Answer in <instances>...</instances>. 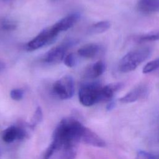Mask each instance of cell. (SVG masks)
I'll list each match as a JSON object with an SVG mask.
<instances>
[{
    "label": "cell",
    "mask_w": 159,
    "mask_h": 159,
    "mask_svg": "<svg viewBox=\"0 0 159 159\" xmlns=\"http://www.w3.org/2000/svg\"><path fill=\"white\" fill-rule=\"evenodd\" d=\"M83 127L80 122L74 118L63 119L53 132L52 141L46 150L43 159H50L55 152L61 149L78 148Z\"/></svg>",
    "instance_id": "cell-1"
},
{
    "label": "cell",
    "mask_w": 159,
    "mask_h": 159,
    "mask_svg": "<svg viewBox=\"0 0 159 159\" xmlns=\"http://www.w3.org/2000/svg\"><path fill=\"white\" fill-rule=\"evenodd\" d=\"M152 53L149 47L134 49L125 55L119 61L118 70L122 73H128L134 70Z\"/></svg>",
    "instance_id": "cell-2"
},
{
    "label": "cell",
    "mask_w": 159,
    "mask_h": 159,
    "mask_svg": "<svg viewBox=\"0 0 159 159\" xmlns=\"http://www.w3.org/2000/svg\"><path fill=\"white\" fill-rule=\"evenodd\" d=\"M102 86L99 81H93L83 83L79 90V100L84 106H91L100 102Z\"/></svg>",
    "instance_id": "cell-3"
},
{
    "label": "cell",
    "mask_w": 159,
    "mask_h": 159,
    "mask_svg": "<svg viewBox=\"0 0 159 159\" xmlns=\"http://www.w3.org/2000/svg\"><path fill=\"white\" fill-rule=\"evenodd\" d=\"M60 33L53 25L43 29L25 45L27 51H34L53 43Z\"/></svg>",
    "instance_id": "cell-4"
},
{
    "label": "cell",
    "mask_w": 159,
    "mask_h": 159,
    "mask_svg": "<svg viewBox=\"0 0 159 159\" xmlns=\"http://www.w3.org/2000/svg\"><path fill=\"white\" fill-rule=\"evenodd\" d=\"M52 92L60 99L71 98L75 93V84L73 78L66 75L55 82L52 86Z\"/></svg>",
    "instance_id": "cell-5"
},
{
    "label": "cell",
    "mask_w": 159,
    "mask_h": 159,
    "mask_svg": "<svg viewBox=\"0 0 159 159\" xmlns=\"http://www.w3.org/2000/svg\"><path fill=\"white\" fill-rule=\"evenodd\" d=\"M76 43L74 39H68L61 44L49 50L44 55L43 60L48 63H57L65 58L66 52Z\"/></svg>",
    "instance_id": "cell-6"
},
{
    "label": "cell",
    "mask_w": 159,
    "mask_h": 159,
    "mask_svg": "<svg viewBox=\"0 0 159 159\" xmlns=\"http://www.w3.org/2000/svg\"><path fill=\"white\" fill-rule=\"evenodd\" d=\"M27 135L25 129L20 126L11 125L2 133V139L6 143H11L16 140H22Z\"/></svg>",
    "instance_id": "cell-7"
},
{
    "label": "cell",
    "mask_w": 159,
    "mask_h": 159,
    "mask_svg": "<svg viewBox=\"0 0 159 159\" xmlns=\"http://www.w3.org/2000/svg\"><path fill=\"white\" fill-rule=\"evenodd\" d=\"M80 139L84 143L97 147H104L106 145L105 141L102 138L84 126L82 129Z\"/></svg>",
    "instance_id": "cell-8"
},
{
    "label": "cell",
    "mask_w": 159,
    "mask_h": 159,
    "mask_svg": "<svg viewBox=\"0 0 159 159\" xmlns=\"http://www.w3.org/2000/svg\"><path fill=\"white\" fill-rule=\"evenodd\" d=\"M147 88L145 85H139L132 89L125 96L120 98L119 101L122 103H131L141 98H144L147 94Z\"/></svg>",
    "instance_id": "cell-9"
},
{
    "label": "cell",
    "mask_w": 159,
    "mask_h": 159,
    "mask_svg": "<svg viewBox=\"0 0 159 159\" xmlns=\"http://www.w3.org/2000/svg\"><path fill=\"white\" fill-rule=\"evenodd\" d=\"M80 18L79 13H71L57 21L53 25L60 33L61 31H66L70 29L79 20Z\"/></svg>",
    "instance_id": "cell-10"
},
{
    "label": "cell",
    "mask_w": 159,
    "mask_h": 159,
    "mask_svg": "<svg viewBox=\"0 0 159 159\" xmlns=\"http://www.w3.org/2000/svg\"><path fill=\"white\" fill-rule=\"evenodd\" d=\"M102 50V47L97 43H88L81 47L78 50V53L82 57L86 58H93L98 56Z\"/></svg>",
    "instance_id": "cell-11"
},
{
    "label": "cell",
    "mask_w": 159,
    "mask_h": 159,
    "mask_svg": "<svg viewBox=\"0 0 159 159\" xmlns=\"http://www.w3.org/2000/svg\"><path fill=\"white\" fill-rule=\"evenodd\" d=\"M137 9L143 13H154L159 12V0H139Z\"/></svg>",
    "instance_id": "cell-12"
},
{
    "label": "cell",
    "mask_w": 159,
    "mask_h": 159,
    "mask_svg": "<svg viewBox=\"0 0 159 159\" xmlns=\"http://www.w3.org/2000/svg\"><path fill=\"white\" fill-rule=\"evenodd\" d=\"M106 65L104 61L99 60L89 65L84 72V76L88 78H95L101 76L105 71Z\"/></svg>",
    "instance_id": "cell-13"
},
{
    "label": "cell",
    "mask_w": 159,
    "mask_h": 159,
    "mask_svg": "<svg viewBox=\"0 0 159 159\" xmlns=\"http://www.w3.org/2000/svg\"><path fill=\"white\" fill-rule=\"evenodd\" d=\"M111 27V24L107 20H102L93 24L89 28L88 32L89 34H101L107 31Z\"/></svg>",
    "instance_id": "cell-14"
},
{
    "label": "cell",
    "mask_w": 159,
    "mask_h": 159,
    "mask_svg": "<svg viewBox=\"0 0 159 159\" xmlns=\"http://www.w3.org/2000/svg\"><path fill=\"white\" fill-rule=\"evenodd\" d=\"M159 40V32H155L148 33L145 35H140L137 37L136 40L138 42H152Z\"/></svg>",
    "instance_id": "cell-15"
},
{
    "label": "cell",
    "mask_w": 159,
    "mask_h": 159,
    "mask_svg": "<svg viewBox=\"0 0 159 159\" xmlns=\"http://www.w3.org/2000/svg\"><path fill=\"white\" fill-rule=\"evenodd\" d=\"M42 117H43V115H42V109L40 107H38L34 114L32 119L30 122L29 127L31 129H34L37 126V125H38L42 121Z\"/></svg>",
    "instance_id": "cell-16"
},
{
    "label": "cell",
    "mask_w": 159,
    "mask_h": 159,
    "mask_svg": "<svg viewBox=\"0 0 159 159\" xmlns=\"http://www.w3.org/2000/svg\"><path fill=\"white\" fill-rule=\"evenodd\" d=\"M158 68H159V57L147 63L143 68L142 72L143 73L147 74L151 73Z\"/></svg>",
    "instance_id": "cell-17"
},
{
    "label": "cell",
    "mask_w": 159,
    "mask_h": 159,
    "mask_svg": "<svg viewBox=\"0 0 159 159\" xmlns=\"http://www.w3.org/2000/svg\"><path fill=\"white\" fill-rule=\"evenodd\" d=\"M1 27L6 31H12L16 29L17 24L10 19L4 18L1 21Z\"/></svg>",
    "instance_id": "cell-18"
},
{
    "label": "cell",
    "mask_w": 159,
    "mask_h": 159,
    "mask_svg": "<svg viewBox=\"0 0 159 159\" xmlns=\"http://www.w3.org/2000/svg\"><path fill=\"white\" fill-rule=\"evenodd\" d=\"M65 65L70 68L73 67L76 64V57L74 53L68 54L63 60Z\"/></svg>",
    "instance_id": "cell-19"
},
{
    "label": "cell",
    "mask_w": 159,
    "mask_h": 159,
    "mask_svg": "<svg viewBox=\"0 0 159 159\" xmlns=\"http://www.w3.org/2000/svg\"><path fill=\"white\" fill-rule=\"evenodd\" d=\"M11 98L15 101H19L22 99L24 91L21 89H14L10 93Z\"/></svg>",
    "instance_id": "cell-20"
},
{
    "label": "cell",
    "mask_w": 159,
    "mask_h": 159,
    "mask_svg": "<svg viewBox=\"0 0 159 159\" xmlns=\"http://www.w3.org/2000/svg\"><path fill=\"white\" fill-rule=\"evenodd\" d=\"M135 159H157V158L155 157H154L152 154L147 152H145L143 150H140L138 152Z\"/></svg>",
    "instance_id": "cell-21"
},
{
    "label": "cell",
    "mask_w": 159,
    "mask_h": 159,
    "mask_svg": "<svg viewBox=\"0 0 159 159\" xmlns=\"http://www.w3.org/2000/svg\"><path fill=\"white\" fill-rule=\"evenodd\" d=\"M114 106H115V102L113 101H109L108 104H107L106 109L107 110H111L112 109L114 108Z\"/></svg>",
    "instance_id": "cell-22"
},
{
    "label": "cell",
    "mask_w": 159,
    "mask_h": 159,
    "mask_svg": "<svg viewBox=\"0 0 159 159\" xmlns=\"http://www.w3.org/2000/svg\"><path fill=\"white\" fill-rule=\"evenodd\" d=\"M4 68H5V64L2 61H0V71L2 70Z\"/></svg>",
    "instance_id": "cell-23"
},
{
    "label": "cell",
    "mask_w": 159,
    "mask_h": 159,
    "mask_svg": "<svg viewBox=\"0 0 159 159\" xmlns=\"http://www.w3.org/2000/svg\"><path fill=\"white\" fill-rule=\"evenodd\" d=\"M1 149H0V156H1Z\"/></svg>",
    "instance_id": "cell-24"
},
{
    "label": "cell",
    "mask_w": 159,
    "mask_h": 159,
    "mask_svg": "<svg viewBox=\"0 0 159 159\" xmlns=\"http://www.w3.org/2000/svg\"><path fill=\"white\" fill-rule=\"evenodd\" d=\"M52 1H58V0H52Z\"/></svg>",
    "instance_id": "cell-25"
}]
</instances>
